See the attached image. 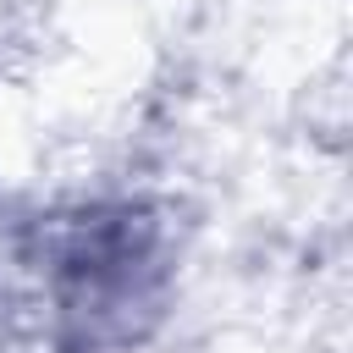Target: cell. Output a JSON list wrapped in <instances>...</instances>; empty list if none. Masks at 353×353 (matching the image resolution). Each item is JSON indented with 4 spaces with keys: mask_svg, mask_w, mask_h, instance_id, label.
<instances>
[{
    "mask_svg": "<svg viewBox=\"0 0 353 353\" xmlns=\"http://www.w3.org/2000/svg\"><path fill=\"white\" fill-rule=\"evenodd\" d=\"M165 287L160 226L132 210H88L66 221L50 243V298L61 320V342L77 353H99L132 342L143 320H154Z\"/></svg>",
    "mask_w": 353,
    "mask_h": 353,
    "instance_id": "1",
    "label": "cell"
}]
</instances>
